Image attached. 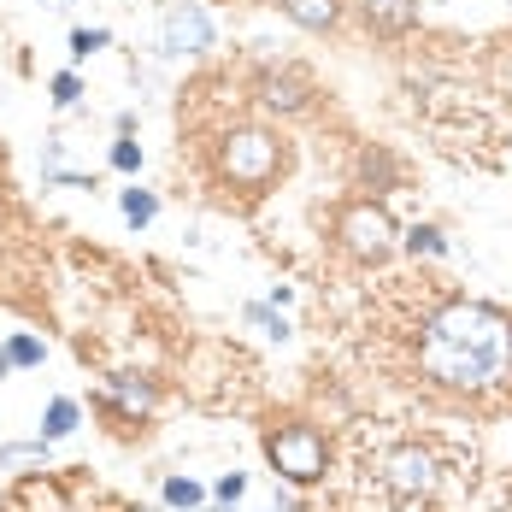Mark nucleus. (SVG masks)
I'll list each match as a JSON object with an SVG mask.
<instances>
[{
  "label": "nucleus",
  "mask_w": 512,
  "mask_h": 512,
  "mask_svg": "<svg viewBox=\"0 0 512 512\" xmlns=\"http://www.w3.org/2000/svg\"><path fill=\"white\" fill-rule=\"evenodd\" d=\"M6 354H12V365H42L48 348H42L36 336H12V342H6Z\"/></svg>",
  "instance_id": "obj_15"
},
{
  "label": "nucleus",
  "mask_w": 512,
  "mask_h": 512,
  "mask_svg": "<svg viewBox=\"0 0 512 512\" xmlns=\"http://www.w3.org/2000/svg\"><path fill=\"white\" fill-rule=\"evenodd\" d=\"M359 18L377 36H407L418 24V0H359Z\"/></svg>",
  "instance_id": "obj_8"
},
{
  "label": "nucleus",
  "mask_w": 512,
  "mask_h": 512,
  "mask_svg": "<svg viewBox=\"0 0 512 512\" xmlns=\"http://www.w3.org/2000/svg\"><path fill=\"white\" fill-rule=\"evenodd\" d=\"M224 512H230V507H224Z\"/></svg>",
  "instance_id": "obj_23"
},
{
  "label": "nucleus",
  "mask_w": 512,
  "mask_h": 512,
  "mask_svg": "<svg viewBox=\"0 0 512 512\" xmlns=\"http://www.w3.org/2000/svg\"><path fill=\"white\" fill-rule=\"evenodd\" d=\"M112 165H118V171H142V148H136L130 136H124V142H112Z\"/></svg>",
  "instance_id": "obj_20"
},
{
  "label": "nucleus",
  "mask_w": 512,
  "mask_h": 512,
  "mask_svg": "<svg viewBox=\"0 0 512 512\" xmlns=\"http://www.w3.org/2000/svg\"><path fill=\"white\" fill-rule=\"evenodd\" d=\"M112 401H118L124 412H148L154 407V389L136 383V377H112Z\"/></svg>",
  "instance_id": "obj_10"
},
{
  "label": "nucleus",
  "mask_w": 512,
  "mask_h": 512,
  "mask_svg": "<svg viewBox=\"0 0 512 512\" xmlns=\"http://www.w3.org/2000/svg\"><path fill=\"white\" fill-rule=\"evenodd\" d=\"M418 359L442 389H495L512 371V324L483 301H448L424 324Z\"/></svg>",
  "instance_id": "obj_1"
},
{
  "label": "nucleus",
  "mask_w": 512,
  "mask_h": 512,
  "mask_svg": "<svg viewBox=\"0 0 512 512\" xmlns=\"http://www.w3.org/2000/svg\"><path fill=\"white\" fill-rule=\"evenodd\" d=\"M277 136H265V130H230L224 142H218V171H224V183H236V189H265L271 177H277Z\"/></svg>",
  "instance_id": "obj_2"
},
{
  "label": "nucleus",
  "mask_w": 512,
  "mask_h": 512,
  "mask_svg": "<svg viewBox=\"0 0 512 512\" xmlns=\"http://www.w3.org/2000/svg\"><path fill=\"white\" fill-rule=\"evenodd\" d=\"M77 95H83L77 71H59V77H53V106H77Z\"/></svg>",
  "instance_id": "obj_19"
},
{
  "label": "nucleus",
  "mask_w": 512,
  "mask_h": 512,
  "mask_svg": "<svg viewBox=\"0 0 512 512\" xmlns=\"http://www.w3.org/2000/svg\"><path fill=\"white\" fill-rule=\"evenodd\" d=\"M265 460L277 465L283 483H318L330 454H324V436H318L312 424H277V430L265 436Z\"/></svg>",
  "instance_id": "obj_3"
},
{
  "label": "nucleus",
  "mask_w": 512,
  "mask_h": 512,
  "mask_svg": "<svg viewBox=\"0 0 512 512\" xmlns=\"http://www.w3.org/2000/svg\"><path fill=\"white\" fill-rule=\"evenodd\" d=\"M301 30H336V18H342V0H277Z\"/></svg>",
  "instance_id": "obj_9"
},
{
  "label": "nucleus",
  "mask_w": 512,
  "mask_h": 512,
  "mask_svg": "<svg viewBox=\"0 0 512 512\" xmlns=\"http://www.w3.org/2000/svg\"><path fill=\"white\" fill-rule=\"evenodd\" d=\"M165 501H171V507H201L206 489L195 477H165Z\"/></svg>",
  "instance_id": "obj_14"
},
{
  "label": "nucleus",
  "mask_w": 512,
  "mask_h": 512,
  "mask_svg": "<svg viewBox=\"0 0 512 512\" xmlns=\"http://www.w3.org/2000/svg\"><path fill=\"white\" fill-rule=\"evenodd\" d=\"M336 236H342V248L354 259H365V265H377V259H389L395 254V224H389V212L383 206H371V201H359L348 206L342 218H336Z\"/></svg>",
  "instance_id": "obj_4"
},
{
  "label": "nucleus",
  "mask_w": 512,
  "mask_h": 512,
  "mask_svg": "<svg viewBox=\"0 0 512 512\" xmlns=\"http://www.w3.org/2000/svg\"><path fill=\"white\" fill-rule=\"evenodd\" d=\"M383 483L401 501H424L436 489V460L424 448H401V454H389V465H383Z\"/></svg>",
  "instance_id": "obj_6"
},
{
  "label": "nucleus",
  "mask_w": 512,
  "mask_h": 512,
  "mask_svg": "<svg viewBox=\"0 0 512 512\" xmlns=\"http://www.w3.org/2000/svg\"><path fill=\"white\" fill-rule=\"evenodd\" d=\"M248 318H254V324H265V336H277V342H289V318H283V312H271V307H248Z\"/></svg>",
  "instance_id": "obj_16"
},
{
  "label": "nucleus",
  "mask_w": 512,
  "mask_h": 512,
  "mask_svg": "<svg viewBox=\"0 0 512 512\" xmlns=\"http://www.w3.org/2000/svg\"><path fill=\"white\" fill-rule=\"evenodd\" d=\"M118 206H124V218H130V224H154V212H159V201L148 195V189H124Z\"/></svg>",
  "instance_id": "obj_13"
},
{
  "label": "nucleus",
  "mask_w": 512,
  "mask_h": 512,
  "mask_svg": "<svg viewBox=\"0 0 512 512\" xmlns=\"http://www.w3.org/2000/svg\"><path fill=\"white\" fill-rule=\"evenodd\" d=\"M6 371H12V354H6V348H0V377H6Z\"/></svg>",
  "instance_id": "obj_21"
},
{
  "label": "nucleus",
  "mask_w": 512,
  "mask_h": 512,
  "mask_svg": "<svg viewBox=\"0 0 512 512\" xmlns=\"http://www.w3.org/2000/svg\"><path fill=\"white\" fill-rule=\"evenodd\" d=\"M159 48L165 53H206L212 48V18L195 0H171L159 12Z\"/></svg>",
  "instance_id": "obj_5"
},
{
  "label": "nucleus",
  "mask_w": 512,
  "mask_h": 512,
  "mask_svg": "<svg viewBox=\"0 0 512 512\" xmlns=\"http://www.w3.org/2000/svg\"><path fill=\"white\" fill-rule=\"evenodd\" d=\"M136 512H148V507H136Z\"/></svg>",
  "instance_id": "obj_22"
},
{
  "label": "nucleus",
  "mask_w": 512,
  "mask_h": 512,
  "mask_svg": "<svg viewBox=\"0 0 512 512\" xmlns=\"http://www.w3.org/2000/svg\"><path fill=\"white\" fill-rule=\"evenodd\" d=\"M71 430H77V401H53L48 418H42V436L59 442V436H71Z\"/></svg>",
  "instance_id": "obj_12"
},
{
  "label": "nucleus",
  "mask_w": 512,
  "mask_h": 512,
  "mask_svg": "<svg viewBox=\"0 0 512 512\" xmlns=\"http://www.w3.org/2000/svg\"><path fill=\"white\" fill-rule=\"evenodd\" d=\"M401 242H407V254H418V259L448 254V242H442V230H436V224H412V230L401 236Z\"/></svg>",
  "instance_id": "obj_11"
},
{
  "label": "nucleus",
  "mask_w": 512,
  "mask_h": 512,
  "mask_svg": "<svg viewBox=\"0 0 512 512\" xmlns=\"http://www.w3.org/2000/svg\"><path fill=\"white\" fill-rule=\"evenodd\" d=\"M259 101L271 106V112H307L312 83L301 71H265V77H259Z\"/></svg>",
  "instance_id": "obj_7"
},
{
  "label": "nucleus",
  "mask_w": 512,
  "mask_h": 512,
  "mask_svg": "<svg viewBox=\"0 0 512 512\" xmlns=\"http://www.w3.org/2000/svg\"><path fill=\"white\" fill-rule=\"evenodd\" d=\"M242 495H248V477H242V471H224V477H218V507H236Z\"/></svg>",
  "instance_id": "obj_17"
},
{
  "label": "nucleus",
  "mask_w": 512,
  "mask_h": 512,
  "mask_svg": "<svg viewBox=\"0 0 512 512\" xmlns=\"http://www.w3.org/2000/svg\"><path fill=\"white\" fill-rule=\"evenodd\" d=\"M106 42H112L106 30H71V59H89V53L106 48Z\"/></svg>",
  "instance_id": "obj_18"
}]
</instances>
